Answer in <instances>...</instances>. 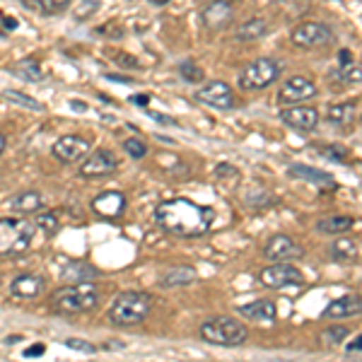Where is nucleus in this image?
<instances>
[{"instance_id": "obj_36", "label": "nucleus", "mask_w": 362, "mask_h": 362, "mask_svg": "<svg viewBox=\"0 0 362 362\" xmlns=\"http://www.w3.org/2000/svg\"><path fill=\"white\" fill-rule=\"evenodd\" d=\"M99 10V3L97 0H85V3H78V8H75V20H87L92 13H97Z\"/></svg>"}, {"instance_id": "obj_13", "label": "nucleus", "mask_w": 362, "mask_h": 362, "mask_svg": "<svg viewBox=\"0 0 362 362\" xmlns=\"http://www.w3.org/2000/svg\"><path fill=\"white\" fill-rule=\"evenodd\" d=\"M280 121H283L285 126L295 128V131L309 133L319 126L321 119H319V112L314 107H305V104H300V107L283 109V112H280Z\"/></svg>"}, {"instance_id": "obj_32", "label": "nucleus", "mask_w": 362, "mask_h": 362, "mask_svg": "<svg viewBox=\"0 0 362 362\" xmlns=\"http://www.w3.org/2000/svg\"><path fill=\"white\" fill-rule=\"evenodd\" d=\"M20 75L29 83H39L42 80V68H39V63L34 61V58H25V61H20Z\"/></svg>"}, {"instance_id": "obj_4", "label": "nucleus", "mask_w": 362, "mask_h": 362, "mask_svg": "<svg viewBox=\"0 0 362 362\" xmlns=\"http://www.w3.org/2000/svg\"><path fill=\"white\" fill-rule=\"evenodd\" d=\"M201 338L210 346H225V348H235L242 346L249 338V329L235 317H213L208 321H203L201 326Z\"/></svg>"}, {"instance_id": "obj_47", "label": "nucleus", "mask_w": 362, "mask_h": 362, "mask_svg": "<svg viewBox=\"0 0 362 362\" xmlns=\"http://www.w3.org/2000/svg\"><path fill=\"white\" fill-rule=\"evenodd\" d=\"M169 0H150V5H157V8H162V5H167Z\"/></svg>"}, {"instance_id": "obj_7", "label": "nucleus", "mask_w": 362, "mask_h": 362, "mask_svg": "<svg viewBox=\"0 0 362 362\" xmlns=\"http://www.w3.org/2000/svg\"><path fill=\"white\" fill-rule=\"evenodd\" d=\"M290 42L300 49H319V46H326L334 42V32H331L329 25L324 22H300L293 32H290Z\"/></svg>"}, {"instance_id": "obj_10", "label": "nucleus", "mask_w": 362, "mask_h": 362, "mask_svg": "<svg viewBox=\"0 0 362 362\" xmlns=\"http://www.w3.org/2000/svg\"><path fill=\"white\" fill-rule=\"evenodd\" d=\"M261 283L271 290H280V288H288V285H302L305 283V276L302 271L293 264H273L261 271Z\"/></svg>"}, {"instance_id": "obj_15", "label": "nucleus", "mask_w": 362, "mask_h": 362, "mask_svg": "<svg viewBox=\"0 0 362 362\" xmlns=\"http://www.w3.org/2000/svg\"><path fill=\"white\" fill-rule=\"evenodd\" d=\"M126 196L119 194V191H104V194H99L95 201H92V208H95L97 215H102V218L107 220H114V218H121L126 210Z\"/></svg>"}, {"instance_id": "obj_45", "label": "nucleus", "mask_w": 362, "mask_h": 362, "mask_svg": "<svg viewBox=\"0 0 362 362\" xmlns=\"http://www.w3.org/2000/svg\"><path fill=\"white\" fill-rule=\"evenodd\" d=\"M153 119H157L160 124H174V121H172V119H167L165 114H153Z\"/></svg>"}, {"instance_id": "obj_11", "label": "nucleus", "mask_w": 362, "mask_h": 362, "mask_svg": "<svg viewBox=\"0 0 362 362\" xmlns=\"http://www.w3.org/2000/svg\"><path fill=\"white\" fill-rule=\"evenodd\" d=\"M116 167H119V160H116V155L112 150H97V153H92L83 165H80V177L102 179V177L114 174Z\"/></svg>"}, {"instance_id": "obj_6", "label": "nucleus", "mask_w": 362, "mask_h": 362, "mask_svg": "<svg viewBox=\"0 0 362 362\" xmlns=\"http://www.w3.org/2000/svg\"><path fill=\"white\" fill-rule=\"evenodd\" d=\"M280 70H283V66L276 58H259L239 73V85L244 90H264L280 78Z\"/></svg>"}, {"instance_id": "obj_17", "label": "nucleus", "mask_w": 362, "mask_h": 362, "mask_svg": "<svg viewBox=\"0 0 362 362\" xmlns=\"http://www.w3.org/2000/svg\"><path fill=\"white\" fill-rule=\"evenodd\" d=\"M232 17H235V8H232V3H227V0H220V3H208L206 8L201 10V20L206 22L208 29H225L227 25L232 22Z\"/></svg>"}, {"instance_id": "obj_48", "label": "nucleus", "mask_w": 362, "mask_h": 362, "mask_svg": "<svg viewBox=\"0 0 362 362\" xmlns=\"http://www.w3.org/2000/svg\"><path fill=\"white\" fill-rule=\"evenodd\" d=\"M0 285H3V280H0Z\"/></svg>"}, {"instance_id": "obj_37", "label": "nucleus", "mask_w": 362, "mask_h": 362, "mask_svg": "<svg viewBox=\"0 0 362 362\" xmlns=\"http://www.w3.org/2000/svg\"><path fill=\"white\" fill-rule=\"evenodd\" d=\"M324 155L334 162H348V150L343 145H329V148H324Z\"/></svg>"}, {"instance_id": "obj_3", "label": "nucleus", "mask_w": 362, "mask_h": 362, "mask_svg": "<svg viewBox=\"0 0 362 362\" xmlns=\"http://www.w3.org/2000/svg\"><path fill=\"white\" fill-rule=\"evenodd\" d=\"M99 305V290L90 283L68 285L51 295V307L58 314H85Z\"/></svg>"}, {"instance_id": "obj_18", "label": "nucleus", "mask_w": 362, "mask_h": 362, "mask_svg": "<svg viewBox=\"0 0 362 362\" xmlns=\"http://www.w3.org/2000/svg\"><path fill=\"white\" fill-rule=\"evenodd\" d=\"M358 314H362V297L355 293L338 297V300L329 302V307L324 309L326 319H348V317H358Z\"/></svg>"}, {"instance_id": "obj_38", "label": "nucleus", "mask_w": 362, "mask_h": 362, "mask_svg": "<svg viewBox=\"0 0 362 362\" xmlns=\"http://www.w3.org/2000/svg\"><path fill=\"white\" fill-rule=\"evenodd\" d=\"M66 346L73 350H80V353H87V355L97 353V346H92V343H87V341H80V338H68Z\"/></svg>"}, {"instance_id": "obj_21", "label": "nucleus", "mask_w": 362, "mask_h": 362, "mask_svg": "<svg viewBox=\"0 0 362 362\" xmlns=\"http://www.w3.org/2000/svg\"><path fill=\"white\" fill-rule=\"evenodd\" d=\"M239 312H242V317H247L251 321H273L278 307L271 300H259V302H251V305H244Z\"/></svg>"}, {"instance_id": "obj_43", "label": "nucleus", "mask_w": 362, "mask_h": 362, "mask_svg": "<svg viewBox=\"0 0 362 362\" xmlns=\"http://www.w3.org/2000/svg\"><path fill=\"white\" fill-rule=\"evenodd\" d=\"M131 104H138V107H148V104H150V97H148V95H133V97H131Z\"/></svg>"}, {"instance_id": "obj_2", "label": "nucleus", "mask_w": 362, "mask_h": 362, "mask_svg": "<svg viewBox=\"0 0 362 362\" xmlns=\"http://www.w3.org/2000/svg\"><path fill=\"white\" fill-rule=\"evenodd\" d=\"M153 302V295L140 293V290H126L114 300L112 309H109V319L116 326H136L150 314Z\"/></svg>"}, {"instance_id": "obj_23", "label": "nucleus", "mask_w": 362, "mask_h": 362, "mask_svg": "<svg viewBox=\"0 0 362 362\" xmlns=\"http://www.w3.org/2000/svg\"><path fill=\"white\" fill-rule=\"evenodd\" d=\"M10 208L17 210V213H37V210L44 208V198L39 191H25V194H17L13 201H10Z\"/></svg>"}, {"instance_id": "obj_33", "label": "nucleus", "mask_w": 362, "mask_h": 362, "mask_svg": "<svg viewBox=\"0 0 362 362\" xmlns=\"http://www.w3.org/2000/svg\"><path fill=\"white\" fill-rule=\"evenodd\" d=\"M338 78H341L346 85L362 83V66H358V63H350V66L338 70Z\"/></svg>"}, {"instance_id": "obj_19", "label": "nucleus", "mask_w": 362, "mask_h": 362, "mask_svg": "<svg viewBox=\"0 0 362 362\" xmlns=\"http://www.w3.org/2000/svg\"><path fill=\"white\" fill-rule=\"evenodd\" d=\"M288 177L309 181V184L319 186V189H336V181L329 172L317 167H307V165H290L288 167Z\"/></svg>"}, {"instance_id": "obj_26", "label": "nucleus", "mask_w": 362, "mask_h": 362, "mask_svg": "<svg viewBox=\"0 0 362 362\" xmlns=\"http://www.w3.org/2000/svg\"><path fill=\"white\" fill-rule=\"evenodd\" d=\"M331 259L334 261H353L358 256V244L353 242L350 237H338L329 249Z\"/></svg>"}, {"instance_id": "obj_35", "label": "nucleus", "mask_w": 362, "mask_h": 362, "mask_svg": "<svg viewBox=\"0 0 362 362\" xmlns=\"http://www.w3.org/2000/svg\"><path fill=\"white\" fill-rule=\"evenodd\" d=\"M39 230H44V235H56L58 232V218H56V213H44V215H39Z\"/></svg>"}, {"instance_id": "obj_46", "label": "nucleus", "mask_w": 362, "mask_h": 362, "mask_svg": "<svg viewBox=\"0 0 362 362\" xmlns=\"http://www.w3.org/2000/svg\"><path fill=\"white\" fill-rule=\"evenodd\" d=\"M5 145H8V138H5L3 133H0V153H3V150H5Z\"/></svg>"}, {"instance_id": "obj_9", "label": "nucleus", "mask_w": 362, "mask_h": 362, "mask_svg": "<svg viewBox=\"0 0 362 362\" xmlns=\"http://www.w3.org/2000/svg\"><path fill=\"white\" fill-rule=\"evenodd\" d=\"M264 256L268 261H273V264H290V261H295V259H302L305 249H302L290 235H273L268 239Z\"/></svg>"}, {"instance_id": "obj_39", "label": "nucleus", "mask_w": 362, "mask_h": 362, "mask_svg": "<svg viewBox=\"0 0 362 362\" xmlns=\"http://www.w3.org/2000/svg\"><path fill=\"white\" fill-rule=\"evenodd\" d=\"M215 177H218V179H237L239 169L232 167V165H218V167H215Z\"/></svg>"}, {"instance_id": "obj_14", "label": "nucleus", "mask_w": 362, "mask_h": 362, "mask_svg": "<svg viewBox=\"0 0 362 362\" xmlns=\"http://www.w3.org/2000/svg\"><path fill=\"white\" fill-rule=\"evenodd\" d=\"M51 153L61 162H78L80 157L90 153V140L83 136H63L54 143Z\"/></svg>"}, {"instance_id": "obj_31", "label": "nucleus", "mask_w": 362, "mask_h": 362, "mask_svg": "<svg viewBox=\"0 0 362 362\" xmlns=\"http://www.w3.org/2000/svg\"><path fill=\"white\" fill-rule=\"evenodd\" d=\"M5 99H10L13 104H20V107H27L32 109V112H42V104L37 102V99H32L25 92H17V90H5Z\"/></svg>"}, {"instance_id": "obj_34", "label": "nucleus", "mask_w": 362, "mask_h": 362, "mask_svg": "<svg viewBox=\"0 0 362 362\" xmlns=\"http://www.w3.org/2000/svg\"><path fill=\"white\" fill-rule=\"evenodd\" d=\"M124 150L131 157H136V160H143V157L148 155V145H145L143 140H138V138H126L124 140Z\"/></svg>"}, {"instance_id": "obj_5", "label": "nucleus", "mask_w": 362, "mask_h": 362, "mask_svg": "<svg viewBox=\"0 0 362 362\" xmlns=\"http://www.w3.org/2000/svg\"><path fill=\"white\" fill-rule=\"evenodd\" d=\"M34 225L27 220L15 218H0V256H17L25 254L27 247L32 244Z\"/></svg>"}, {"instance_id": "obj_40", "label": "nucleus", "mask_w": 362, "mask_h": 362, "mask_svg": "<svg viewBox=\"0 0 362 362\" xmlns=\"http://www.w3.org/2000/svg\"><path fill=\"white\" fill-rule=\"evenodd\" d=\"M46 353V346L44 343H34V346H29L25 350V358H42V355Z\"/></svg>"}, {"instance_id": "obj_30", "label": "nucleus", "mask_w": 362, "mask_h": 362, "mask_svg": "<svg viewBox=\"0 0 362 362\" xmlns=\"http://www.w3.org/2000/svg\"><path fill=\"white\" fill-rule=\"evenodd\" d=\"M348 326H329V329L324 331V334H321V343H324V346H338V343H343L348 338Z\"/></svg>"}, {"instance_id": "obj_42", "label": "nucleus", "mask_w": 362, "mask_h": 362, "mask_svg": "<svg viewBox=\"0 0 362 362\" xmlns=\"http://www.w3.org/2000/svg\"><path fill=\"white\" fill-rule=\"evenodd\" d=\"M338 58H341V61H338V63H341V68H346V66H350V63H353V54H350V51H346V49H343L341 54H338Z\"/></svg>"}, {"instance_id": "obj_1", "label": "nucleus", "mask_w": 362, "mask_h": 362, "mask_svg": "<svg viewBox=\"0 0 362 362\" xmlns=\"http://www.w3.org/2000/svg\"><path fill=\"white\" fill-rule=\"evenodd\" d=\"M215 220V210L201 203H194L189 198H172L162 201L155 208V223L162 230L179 237H203L208 235L210 225Z\"/></svg>"}, {"instance_id": "obj_20", "label": "nucleus", "mask_w": 362, "mask_h": 362, "mask_svg": "<svg viewBox=\"0 0 362 362\" xmlns=\"http://www.w3.org/2000/svg\"><path fill=\"white\" fill-rule=\"evenodd\" d=\"M266 32H268V22L264 17H249V20L239 22L235 27V32H232V37H235L237 42H256V39H261Z\"/></svg>"}, {"instance_id": "obj_25", "label": "nucleus", "mask_w": 362, "mask_h": 362, "mask_svg": "<svg viewBox=\"0 0 362 362\" xmlns=\"http://www.w3.org/2000/svg\"><path fill=\"white\" fill-rule=\"evenodd\" d=\"M196 280V271L189 266H179V268H172L167 271L165 276L160 278V285L162 288H177V285H189Z\"/></svg>"}, {"instance_id": "obj_8", "label": "nucleus", "mask_w": 362, "mask_h": 362, "mask_svg": "<svg viewBox=\"0 0 362 362\" xmlns=\"http://www.w3.org/2000/svg\"><path fill=\"white\" fill-rule=\"evenodd\" d=\"M317 92H319V87L314 80L305 78V75H293V78L285 80L283 87L278 90V102L283 104L285 109L300 107L302 102L317 97Z\"/></svg>"}, {"instance_id": "obj_44", "label": "nucleus", "mask_w": 362, "mask_h": 362, "mask_svg": "<svg viewBox=\"0 0 362 362\" xmlns=\"http://www.w3.org/2000/svg\"><path fill=\"white\" fill-rule=\"evenodd\" d=\"M109 80H114V83H124V85H128V83H133L131 78H126V75H107Z\"/></svg>"}, {"instance_id": "obj_22", "label": "nucleus", "mask_w": 362, "mask_h": 362, "mask_svg": "<svg viewBox=\"0 0 362 362\" xmlns=\"http://www.w3.org/2000/svg\"><path fill=\"white\" fill-rule=\"evenodd\" d=\"M355 225V220L350 215H329V218H321L317 223V230L321 235H343L350 227Z\"/></svg>"}, {"instance_id": "obj_41", "label": "nucleus", "mask_w": 362, "mask_h": 362, "mask_svg": "<svg viewBox=\"0 0 362 362\" xmlns=\"http://www.w3.org/2000/svg\"><path fill=\"white\" fill-rule=\"evenodd\" d=\"M358 350H362V334L355 336L353 341L348 343V353H358Z\"/></svg>"}, {"instance_id": "obj_24", "label": "nucleus", "mask_w": 362, "mask_h": 362, "mask_svg": "<svg viewBox=\"0 0 362 362\" xmlns=\"http://www.w3.org/2000/svg\"><path fill=\"white\" fill-rule=\"evenodd\" d=\"M355 119V102H341V104H331L326 109V121L334 126H348Z\"/></svg>"}, {"instance_id": "obj_28", "label": "nucleus", "mask_w": 362, "mask_h": 362, "mask_svg": "<svg viewBox=\"0 0 362 362\" xmlns=\"http://www.w3.org/2000/svg\"><path fill=\"white\" fill-rule=\"evenodd\" d=\"M25 8L37 10L42 15H58L68 10V0H25Z\"/></svg>"}, {"instance_id": "obj_29", "label": "nucleus", "mask_w": 362, "mask_h": 362, "mask_svg": "<svg viewBox=\"0 0 362 362\" xmlns=\"http://www.w3.org/2000/svg\"><path fill=\"white\" fill-rule=\"evenodd\" d=\"M179 75L186 80V83H201V80H206V73H203V68L196 66L194 61H181L179 63Z\"/></svg>"}, {"instance_id": "obj_16", "label": "nucleus", "mask_w": 362, "mask_h": 362, "mask_svg": "<svg viewBox=\"0 0 362 362\" xmlns=\"http://www.w3.org/2000/svg\"><path fill=\"white\" fill-rule=\"evenodd\" d=\"M44 290H46V278L39 276V273H22L10 285V293H13V297H20V300L39 297Z\"/></svg>"}, {"instance_id": "obj_12", "label": "nucleus", "mask_w": 362, "mask_h": 362, "mask_svg": "<svg viewBox=\"0 0 362 362\" xmlns=\"http://www.w3.org/2000/svg\"><path fill=\"white\" fill-rule=\"evenodd\" d=\"M196 99L201 104H208V107H215V109H232L235 107V92L232 87L223 83V80H215L206 87L196 92Z\"/></svg>"}, {"instance_id": "obj_27", "label": "nucleus", "mask_w": 362, "mask_h": 362, "mask_svg": "<svg viewBox=\"0 0 362 362\" xmlns=\"http://www.w3.org/2000/svg\"><path fill=\"white\" fill-rule=\"evenodd\" d=\"M61 276L68 278V280H73V285H80V283H85V280L97 278L99 271H97L95 266H90V264H70L66 271L61 273Z\"/></svg>"}]
</instances>
